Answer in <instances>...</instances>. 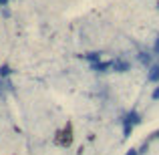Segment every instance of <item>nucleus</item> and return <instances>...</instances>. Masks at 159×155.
Listing matches in <instances>:
<instances>
[{"label": "nucleus", "instance_id": "nucleus-1", "mask_svg": "<svg viewBox=\"0 0 159 155\" xmlns=\"http://www.w3.org/2000/svg\"><path fill=\"white\" fill-rule=\"evenodd\" d=\"M111 69L115 71V73H127V71H131V65H129L125 58H113Z\"/></svg>", "mask_w": 159, "mask_h": 155}, {"label": "nucleus", "instance_id": "nucleus-2", "mask_svg": "<svg viewBox=\"0 0 159 155\" xmlns=\"http://www.w3.org/2000/svg\"><path fill=\"white\" fill-rule=\"evenodd\" d=\"M111 69V61H97V62H91V71L95 73H107Z\"/></svg>", "mask_w": 159, "mask_h": 155}, {"label": "nucleus", "instance_id": "nucleus-3", "mask_svg": "<svg viewBox=\"0 0 159 155\" xmlns=\"http://www.w3.org/2000/svg\"><path fill=\"white\" fill-rule=\"evenodd\" d=\"M147 81L149 83H159V65H151V66H149Z\"/></svg>", "mask_w": 159, "mask_h": 155}, {"label": "nucleus", "instance_id": "nucleus-4", "mask_svg": "<svg viewBox=\"0 0 159 155\" xmlns=\"http://www.w3.org/2000/svg\"><path fill=\"white\" fill-rule=\"evenodd\" d=\"M125 121H129V123H133V125H139L143 119H141V115L135 111V109H131V111H129L127 115H125Z\"/></svg>", "mask_w": 159, "mask_h": 155}, {"label": "nucleus", "instance_id": "nucleus-5", "mask_svg": "<svg viewBox=\"0 0 159 155\" xmlns=\"http://www.w3.org/2000/svg\"><path fill=\"white\" fill-rule=\"evenodd\" d=\"M139 62L141 65H145V66H151L153 65V54H149V52H139Z\"/></svg>", "mask_w": 159, "mask_h": 155}, {"label": "nucleus", "instance_id": "nucleus-6", "mask_svg": "<svg viewBox=\"0 0 159 155\" xmlns=\"http://www.w3.org/2000/svg\"><path fill=\"white\" fill-rule=\"evenodd\" d=\"M101 54L103 52H87V54H83V58H85V61H89V62H97V61H101Z\"/></svg>", "mask_w": 159, "mask_h": 155}, {"label": "nucleus", "instance_id": "nucleus-7", "mask_svg": "<svg viewBox=\"0 0 159 155\" xmlns=\"http://www.w3.org/2000/svg\"><path fill=\"white\" fill-rule=\"evenodd\" d=\"M133 127H135L133 123H129V121H125V119H123V135H125V137H129V135H131Z\"/></svg>", "mask_w": 159, "mask_h": 155}, {"label": "nucleus", "instance_id": "nucleus-8", "mask_svg": "<svg viewBox=\"0 0 159 155\" xmlns=\"http://www.w3.org/2000/svg\"><path fill=\"white\" fill-rule=\"evenodd\" d=\"M10 73H12V71H10V66H8V65H2V66H0V77H8Z\"/></svg>", "mask_w": 159, "mask_h": 155}, {"label": "nucleus", "instance_id": "nucleus-9", "mask_svg": "<svg viewBox=\"0 0 159 155\" xmlns=\"http://www.w3.org/2000/svg\"><path fill=\"white\" fill-rule=\"evenodd\" d=\"M151 99H153V101H159V87H157V89H153V93H151Z\"/></svg>", "mask_w": 159, "mask_h": 155}, {"label": "nucleus", "instance_id": "nucleus-10", "mask_svg": "<svg viewBox=\"0 0 159 155\" xmlns=\"http://www.w3.org/2000/svg\"><path fill=\"white\" fill-rule=\"evenodd\" d=\"M153 52H155V54H159V36L155 39V44H153Z\"/></svg>", "mask_w": 159, "mask_h": 155}, {"label": "nucleus", "instance_id": "nucleus-11", "mask_svg": "<svg viewBox=\"0 0 159 155\" xmlns=\"http://www.w3.org/2000/svg\"><path fill=\"white\" fill-rule=\"evenodd\" d=\"M141 151H139V149H131V151H127V155H139Z\"/></svg>", "mask_w": 159, "mask_h": 155}, {"label": "nucleus", "instance_id": "nucleus-12", "mask_svg": "<svg viewBox=\"0 0 159 155\" xmlns=\"http://www.w3.org/2000/svg\"><path fill=\"white\" fill-rule=\"evenodd\" d=\"M8 4V0H0V6H6Z\"/></svg>", "mask_w": 159, "mask_h": 155}, {"label": "nucleus", "instance_id": "nucleus-13", "mask_svg": "<svg viewBox=\"0 0 159 155\" xmlns=\"http://www.w3.org/2000/svg\"><path fill=\"white\" fill-rule=\"evenodd\" d=\"M153 137H155V139H159V129H157L155 133H153Z\"/></svg>", "mask_w": 159, "mask_h": 155}]
</instances>
